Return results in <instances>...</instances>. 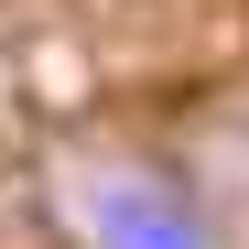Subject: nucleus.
<instances>
[{"instance_id":"nucleus-1","label":"nucleus","mask_w":249,"mask_h":249,"mask_svg":"<svg viewBox=\"0 0 249 249\" xmlns=\"http://www.w3.org/2000/svg\"><path fill=\"white\" fill-rule=\"evenodd\" d=\"M87 249H217V217L174 174H98L87 184Z\"/></svg>"}]
</instances>
